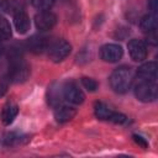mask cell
Masks as SVG:
<instances>
[{"instance_id":"e0dca14e","label":"cell","mask_w":158,"mask_h":158,"mask_svg":"<svg viewBox=\"0 0 158 158\" xmlns=\"http://www.w3.org/2000/svg\"><path fill=\"white\" fill-rule=\"evenodd\" d=\"M139 28L144 33H149V32L156 31V28H157V17H156V15H153V14L144 15L139 21Z\"/></svg>"},{"instance_id":"44dd1931","label":"cell","mask_w":158,"mask_h":158,"mask_svg":"<svg viewBox=\"0 0 158 158\" xmlns=\"http://www.w3.org/2000/svg\"><path fill=\"white\" fill-rule=\"evenodd\" d=\"M9 78L7 77H2L0 78V98L4 96V94L7 91V88H9Z\"/></svg>"},{"instance_id":"8fae6325","label":"cell","mask_w":158,"mask_h":158,"mask_svg":"<svg viewBox=\"0 0 158 158\" xmlns=\"http://www.w3.org/2000/svg\"><path fill=\"white\" fill-rule=\"evenodd\" d=\"M47 100L52 107L60 105L62 101L64 100L63 99V84H60V83L51 84L47 90Z\"/></svg>"},{"instance_id":"6da1fadb","label":"cell","mask_w":158,"mask_h":158,"mask_svg":"<svg viewBox=\"0 0 158 158\" xmlns=\"http://www.w3.org/2000/svg\"><path fill=\"white\" fill-rule=\"evenodd\" d=\"M109 83L111 89L117 94H125L131 89V85L133 83V72L128 67H118L116 68L110 78Z\"/></svg>"},{"instance_id":"9a60e30c","label":"cell","mask_w":158,"mask_h":158,"mask_svg":"<svg viewBox=\"0 0 158 158\" xmlns=\"http://www.w3.org/2000/svg\"><path fill=\"white\" fill-rule=\"evenodd\" d=\"M14 23H15V27H16L19 33H26L30 30V26H31L30 16L25 11L19 10L14 15Z\"/></svg>"},{"instance_id":"ac0fdd59","label":"cell","mask_w":158,"mask_h":158,"mask_svg":"<svg viewBox=\"0 0 158 158\" xmlns=\"http://www.w3.org/2000/svg\"><path fill=\"white\" fill-rule=\"evenodd\" d=\"M12 31H11V26L9 23V21L0 16V41H6L11 37Z\"/></svg>"},{"instance_id":"7402d4cb","label":"cell","mask_w":158,"mask_h":158,"mask_svg":"<svg viewBox=\"0 0 158 158\" xmlns=\"http://www.w3.org/2000/svg\"><path fill=\"white\" fill-rule=\"evenodd\" d=\"M147 6H148V10L151 11V14L157 15V11H158V0H148L147 1Z\"/></svg>"},{"instance_id":"5bb4252c","label":"cell","mask_w":158,"mask_h":158,"mask_svg":"<svg viewBox=\"0 0 158 158\" xmlns=\"http://www.w3.org/2000/svg\"><path fill=\"white\" fill-rule=\"evenodd\" d=\"M19 114V106L14 102H7L2 106V110H1V115H0V118H1V122L5 125V126H9L10 123H12V121L16 118Z\"/></svg>"},{"instance_id":"d4e9b609","label":"cell","mask_w":158,"mask_h":158,"mask_svg":"<svg viewBox=\"0 0 158 158\" xmlns=\"http://www.w3.org/2000/svg\"><path fill=\"white\" fill-rule=\"evenodd\" d=\"M1 53H2V46L0 44V56H1Z\"/></svg>"},{"instance_id":"d6986e66","label":"cell","mask_w":158,"mask_h":158,"mask_svg":"<svg viewBox=\"0 0 158 158\" xmlns=\"http://www.w3.org/2000/svg\"><path fill=\"white\" fill-rule=\"evenodd\" d=\"M31 2L38 10H49L53 6L54 0H31Z\"/></svg>"},{"instance_id":"30bf717a","label":"cell","mask_w":158,"mask_h":158,"mask_svg":"<svg viewBox=\"0 0 158 158\" xmlns=\"http://www.w3.org/2000/svg\"><path fill=\"white\" fill-rule=\"evenodd\" d=\"M26 136L17 133V132H6V133H1L0 135V147L1 148H10V147H15L19 144L25 143L26 141Z\"/></svg>"},{"instance_id":"5b68a950","label":"cell","mask_w":158,"mask_h":158,"mask_svg":"<svg viewBox=\"0 0 158 158\" xmlns=\"http://www.w3.org/2000/svg\"><path fill=\"white\" fill-rule=\"evenodd\" d=\"M63 99L73 105H79L84 101L85 95L75 81L63 83Z\"/></svg>"},{"instance_id":"4fadbf2b","label":"cell","mask_w":158,"mask_h":158,"mask_svg":"<svg viewBox=\"0 0 158 158\" xmlns=\"http://www.w3.org/2000/svg\"><path fill=\"white\" fill-rule=\"evenodd\" d=\"M77 114V110L73 106L69 105H58L54 107V118L56 121L63 123V122H68L70 121Z\"/></svg>"},{"instance_id":"7c38bea8","label":"cell","mask_w":158,"mask_h":158,"mask_svg":"<svg viewBox=\"0 0 158 158\" xmlns=\"http://www.w3.org/2000/svg\"><path fill=\"white\" fill-rule=\"evenodd\" d=\"M137 77L142 80L156 81L157 79V63L156 62H147L142 64L137 69Z\"/></svg>"},{"instance_id":"9c48e42d","label":"cell","mask_w":158,"mask_h":158,"mask_svg":"<svg viewBox=\"0 0 158 158\" xmlns=\"http://www.w3.org/2000/svg\"><path fill=\"white\" fill-rule=\"evenodd\" d=\"M49 44H51L49 40L46 36H40V35L32 36L26 42L27 49L32 53H36V54H40V53H43L44 51H47Z\"/></svg>"},{"instance_id":"3957f363","label":"cell","mask_w":158,"mask_h":158,"mask_svg":"<svg viewBox=\"0 0 158 158\" xmlns=\"http://www.w3.org/2000/svg\"><path fill=\"white\" fill-rule=\"evenodd\" d=\"M135 95L142 102H152L157 99V84L156 81L139 79L135 85Z\"/></svg>"},{"instance_id":"2e32d148","label":"cell","mask_w":158,"mask_h":158,"mask_svg":"<svg viewBox=\"0 0 158 158\" xmlns=\"http://www.w3.org/2000/svg\"><path fill=\"white\" fill-rule=\"evenodd\" d=\"M94 114L99 120H105V121H110L114 110H111L105 102L102 101H96L94 105Z\"/></svg>"},{"instance_id":"cb8c5ba5","label":"cell","mask_w":158,"mask_h":158,"mask_svg":"<svg viewBox=\"0 0 158 158\" xmlns=\"http://www.w3.org/2000/svg\"><path fill=\"white\" fill-rule=\"evenodd\" d=\"M133 139H135V142H136L137 144L142 146L143 148H147L148 143H147V141H146L143 137H141V136H138V135H133Z\"/></svg>"},{"instance_id":"52a82bcc","label":"cell","mask_w":158,"mask_h":158,"mask_svg":"<svg viewBox=\"0 0 158 158\" xmlns=\"http://www.w3.org/2000/svg\"><path fill=\"white\" fill-rule=\"evenodd\" d=\"M57 23V16L49 10H41L35 16V25L40 31L52 30Z\"/></svg>"},{"instance_id":"277c9868","label":"cell","mask_w":158,"mask_h":158,"mask_svg":"<svg viewBox=\"0 0 158 158\" xmlns=\"http://www.w3.org/2000/svg\"><path fill=\"white\" fill-rule=\"evenodd\" d=\"M47 51H48V58L54 63H59L69 56L72 51V46L65 40H58L51 43Z\"/></svg>"},{"instance_id":"ffe728a7","label":"cell","mask_w":158,"mask_h":158,"mask_svg":"<svg viewBox=\"0 0 158 158\" xmlns=\"http://www.w3.org/2000/svg\"><path fill=\"white\" fill-rule=\"evenodd\" d=\"M81 84L88 91H95L98 89V86H99V84H98V81L95 79L88 78V77H83L81 78Z\"/></svg>"},{"instance_id":"ba28073f","label":"cell","mask_w":158,"mask_h":158,"mask_svg":"<svg viewBox=\"0 0 158 158\" xmlns=\"http://www.w3.org/2000/svg\"><path fill=\"white\" fill-rule=\"evenodd\" d=\"M127 48H128V53L132 60L142 62L147 58V54H148L147 46L142 40H137V38L131 40L127 44Z\"/></svg>"},{"instance_id":"7a4b0ae2","label":"cell","mask_w":158,"mask_h":158,"mask_svg":"<svg viewBox=\"0 0 158 158\" xmlns=\"http://www.w3.org/2000/svg\"><path fill=\"white\" fill-rule=\"evenodd\" d=\"M31 73L30 65L20 57H14L11 58V64L9 67V73H7V78L11 83H23L28 79Z\"/></svg>"},{"instance_id":"8992f818","label":"cell","mask_w":158,"mask_h":158,"mask_svg":"<svg viewBox=\"0 0 158 158\" xmlns=\"http://www.w3.org/2000/svg\"><path fill=\"white\" fill-rule=\"evenodd\" d=\"M123 49L120 44L106 43L100 48V58L107 63H116L122 58Z\"/></svg>"},{"instance_id":"603a6c76","label":"cell","mask_w":158,"mask_h":158,"mask_svg":"<svg viewBox=\"0 0 158 158\" xmlns=\"http://www.w3.org/2000/svg\"><path fill=\"white\" fill-rule=\"evenodd\" d=\"M10 9V4L7 0H0V16H2L4 14H6Z\"/></svg>"}]
</instances>
